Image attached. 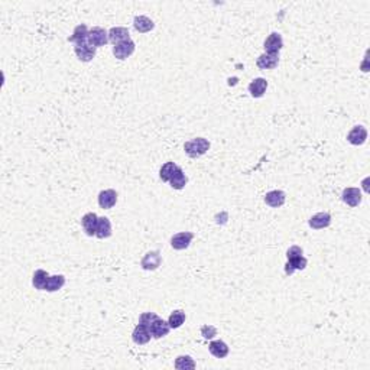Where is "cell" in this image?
<instances>
[{"mask_svg": "<svg viewBox=\"0 0 370 370\" xmlns=\"http://www.w3.org/2000/svg\"><path fill=\"white\" fill-rule=\"evenodd\" d=\"M210 149V142L204 137H195L191 139L188 142H185L184 151L185 154L191 158H198L203 157L204 154H207V151Z\"/></svg>", "mask_w": 370, "mask_h": 370, "instance_id": "obj_1", "label": "cell"}, {"mask_svg": "<svg viewBox=\"0 0 370 370\" xmlns=\"http://www.w3.org/2000/svg\"><path fill=\"white\" fill-rule=\"evenodd\" d=\"M96 47H93L90 42H88V38L84 39V41H79V42H76L74 44V53L79 56V61L82 62H90L94 56H96Z\"/></svg>", "mask_w": 370, "mask_h": 370, "instance_id": "obj_2", "label": "cell"}, {"mask_svg": "<svg viewBox=\"0 0 370 370\" xmlns=\"http://www.w3.org/2000/svg\"><path fill=\"white\" fill-rule=\"evenodd\" d=\"M88 42L96 48L105 47L108 42V32L103 27L94 26L93 29H90V32H88Z\"/></svg>", "mask_w": 370, "mask_h": 370, "instance_id": "obj_3", "label": "cell"}, {"mask_svg": "<svg viewBox=\"0 0 370 370\" xmlns=\"http://www.w3.org/2000/svg\"><path fill=\"white\" fill-rule=\"evenodd\" d=\"M282 47H284V39H282L281 33H276V32L270 33L266 38L264 45V53H273V55H279V51L282 50Z\"/></svg>", "mask_w": 370, "mask_h": 370, "instance_id": "obj_4", "label": "cell"}, {"mask_svg": "<svg viewBox=\"0 0 370 370\" xmlns=\"http://www.w3.org/2000/svg\"><path fill=\"white\" fill-rule=\"evenodd\" d=\"M342 200L348 207H357L362 203V191L359 188H354V186L345 188L343 191Z\"/></svg>", "mask_w": 370, "mask_h": 370, "instance_id": "obj_5", "label": "cell"}, {"mask_svg": "<svg viewBox=\"0 0 370 370\" xmlns=\"http://www.w3.org/2000/svg\"><path fill=\"white\" fill-rule=\"evenodd\" d=\"M285 200H287V195L284 191L281 189H273V191H269L266 195H264V203L272 207V209H278V207H282L285 204Z\"/></svg>", "mask_w": 370, "mask_h": 370, "instance_id": "obj_6", "label": "cell"}, {"mask_svg": "<svg viewBox=\"0 0 370 370\" xmlns=\"http://www.w3.org/2000/svg\"><path fill=\"white\" fill-rule=\"evenodd\" d=\"M133 53H134V42H133L132 39L123 41V42L114 45V48H113V53H114V56L117 59H126Z\"/></svg>", "mask_w": 370, "mask_h": 370, "instance_id": "obj_7", "label": "cell"}, {"mask_svg": "<svg viewBox=\"0 0 370 370\" xmlns=\"http://www.w3.org/2000/svg\"><path fill=\"white\" fill-rule=\"evenodd\" d=\"M97 221L99 217L96 212H87L81 218V226L85 232L87 236H96V229H97Z\"/></svg>", "mask_w": 370, "mask_h": 370, "instance_id": "obj_8", "label": "cell"}, {"mask_svg": "<svg viewBox=\"0 0 370 370\" xmlns=\"http://www.w3.org/2000/svg\"><path fill=\"white\" fill-rule=\"evenodd\" d=\"M171 327H169V322L163 321L162 318H157L151 325H149V331H151V336L154 339H162L165 337L168 333H169Z\"/></svg>", "mask_w": 370, "mask_h": 370, "instance_id": "obj_9", "label": "cell"}, {"mask_svg": "<svg viewBox=\"0 0 370 370\" xmlns=\"http://www.w3.org/2000/svg\"><path fill=\"white\" fill-rule=\"evenodd\" d=\"M194 238V233L191 232H183V233H177L171 238V246L175 250H184L189 246L191 240Z\"/></svg>", "mask_w": 370, "mask_h": 370, "instance_id": "obj_10", "label": "cell"}, {"mask_svg": "<svg viewBox=\"0 0 370 370\" xmlns=\"http://www.w3.org/2000/svg\"><path fill=\"white\" fill-rule=\"evenodd\" d=\"M160 262H162V258H160V253L158 250H154V252H149L143 256L142 262H140V266L145 269V270H155L160 266Z\"/></svg>", "mask_w": 370, "mask_h": 370, "instance_id": "obj_11", "label": "cell"}, {"mask_svg": "<svg viewBox=\"0 0 370 370\" xmlns=\"http://www.w3.org/2000/svg\"><path fill=\"white\" fill-rule=\"evenodd\" d=\"M368 139V131L366 128L363 126H354L348 134H347V140L354 145V146H359V145H363Z\"/></svg>", "mask_w": 370, "mask_h": 370, "instance_id": "obj_12", "label": "cell"}, {"mask_svg": "<svg viewBox=\"0 0 370 370\" xmlns=\"http://www.w3.org/2000/svg\"><path fill=\"white\" fill-rule=\"evenodd\" d=\"M117 201V192L114 189H105L99 194V206L103 210L113 209Z\"/></svg>", "mask_w": 370, "mask_h": 370, "instance_id": "obj_13", "label": "cell"}, {"mask_svg": "<svg viewBox=\"0 0 370 370\" xmlns=\"http://www.w3.org/2000/svg\"><path fill=\"white\" fill-rule=\"evenodd\" d=\"M279 62V55H273V53H262L259 55V58L256 59V65L261 70H273L276 68Z\"/></svg>", "mask_w": 370, "mask_h": 370, "instance_id": "obj_14", "label": "cell"}, {"mask_svg": "<svg viewBox=\"0 0 370 370\" xmlns=\"http://www.w3.org/2000/svg\"><path fill=\"white\" fill-rule=\"evenodd\" d=\"M128 39H131V35H129L128 27L116 26L111 27V29L108 30V41H110L111 44H114V45H117V44H120V42H123V41H128Z\"/></svg>", "mask_w": 370, "mask_h": 370, "instance_id": "obj_15", "label": "cell"}, {"mask_svg": "<svg viewBox=\"0 0 370 370\" xmlns=\"http://www.w3.org/2000/svg\"><path fill=\"white\" fill-rule=\"evenodd\" d=\"M310 227H313L314 230H321L330 226L331 223V215L328 212H317L316 215H313L310 218Z\"/></svg>", "mask_w": 370, "mask_h": 370, "instance_id": "obj_16", "label": "cell"}, {"mask_svg": "<svg viewBox=\"0 0 370 370\" xmlns=\"http://www.w3.org/2000/svg\"><path fill=\"white\" fill-rule=\"evenodd\" d=\"M151 337H152V336H151V331H149V328H148L146 325L139 324V325H136V328L133 330V342L136 344H139V345L149 343V342H151Z\"/></svg>", "mask_w": 370, "mask_h": 370, "instance_id": "obj_17", "label": "cell"}, {"mask_svg": "<svg viewBox=\"0 0 370 370\" xmlns=\"http://www.w3.org/2000/svg\"><path fill=\"white\" fill-rule=\"evenodd\" d=\"M266 88H267V81L264 79H255L250 84H249V91L250 94L255 97V99H259L262 97L264 93H266Z\"/></svg>", "mask_w": 370, "mask_h": 370, "instance_id": "obj_18", "label": "cell"}, {"mask_svg": "<svg viewBox=\"0 0 370 370\" xmlns=\"http://www.w3.org/2000/svg\"><path fill=\"white\" fill-rule=\"evenodd\" d=\"M111 236V223L107 217H99L97 229H96V238H107Z\"/></svg>", "mask_w": 370, "mask_h": 370, "instance_id": "obj_19", "label": "cell"}, {"mask_svg": "<svg viewBox=\"0 0 370 370\" xmlns=\"http://www.w3.org/2000/svg\"><path fill=\"white\" fill-rule=\"evenodd\" d=\"M133 26L139 33H146V32H151L155 27V24L146 16H136L134 21H133Z\"/></svg>", "mask_w": 370, "mask_h": 370, "instance_id": "obj_20", "label": "cell"}, {"mask_svg": "<svg viewBox=\"0 0 370 370\" xmlns=\"http://www.w3.org/2000/svg\"><path fill=\"white\" fill-rule=\"evenodd\" d=\"M209 350H210L212 356L217 357V359H224L229 354V345L224 342H221V340L211 342L210 345H209Z\"/></svg>", "mask_w": 370, "mask_h": 370, "instance_id": "obj_21", "label": "cell"}, {"mask_svg": "<svg viewBox=\"0 0 370 370\" xmlns=\"http://www.w3.org/2000/svg\"><path fill=\"white\" fill-rule=\"evenodd\" d=\"M64 285H65V276H62V275H53V276H50V278H48V281H47V285H45V290H44V291H48V292L59 291Z\"/></svg>", "mask_w": 370, "mask_h": 370, "instance_id": "obj_22", "label": "cell"}, {"mask_svg": "<svg viewBox=\"0 0 370 370\" xmlns=\"http://www.w3.org/2000/svg\"><path fill=\"white\" fill-rule=\"evenodd\" d=\"M48 278H50L48 272H45L44 269H38V270H35V273H33L32 284H33V287H35L36 290L44 291V290H45V285H47Z\"/></svg>", "mask_w": 370, "mask_h": 370, "instance_id": "obj_23", "label": "cell"}, {"mask_svg": "<svg viewBox=\"0 0 370 370\" xmlns=\"http://www.w3.org/2000/svg\"><path fill=\"white\" fill-rule=\"evenodd\" d=\"M307 264H308V261L304 256L296 258V259H291V261H288V264H285V273L292 275L295 270H302V269L307 267Z\"/></svg>", "mask_w": 370, "mask_h": 370, "instance_id": "obj_24", "label": "cell"}, {"mask_svg": "<svg viewBox=\"0 0 370 370\" xmlns=\"http://www.w3.org/2000/svg\"><path fill=\"white\" fill-rule=\"evenodd\" d=\"M186 181H188V178H186V175L184 174L183 168L178 166V169L175 171V174L169 180V184H171V186L174 189H183L185 185H186Z\"/></svg>", "mask_w": 370, "mask_h": 370, "instance_id": "obj_25", "label": "cell"}, {"mask_svg": "<svg viewBox=\"0 0 370 370\" xmlns=\"http://www.w3.org/2000/svg\"><path fill=\"white\" fill-rule=\"evenodd\" d=\"M178 169V165H175L174 162H166L162 165L160 168V172H159V177L162 181L165 183H169V180L172 178V175L175 174V171Z\"/></svg>", "mask_w": 370, "mask_h": 370, "instance_id": "obj_26", "label": "cell"}, {"mask_svg": "<svg viewBox=\"0 0 370 370\" xmlns=\"http://www.w3.org/2000/svg\"><path fill=\"white\" fill-rule=\"evenodd\" d=\"M88 27L87 25H84V24H81L79 26L74 27V32H73V35L68 38V41L70 42H73V44H76V42H79V41H84V39H87L88 38Z\"/></svg>", "mask_w": 370, "mask_h": 370, "instance_id": "obj_27", "label": "cell"}, {"mask_svg": "<svg viewBox=\"0 0 370 370\" xmlns=\"http://www.w3.org/2000/svg\"><path fill=\"white\" fill-rule=\"evenodd\" d=\"M168 322H169L171 328H180L185 322V313L183 310H177V311L171 313Z\"/></svg>", "mask_w": 370, "mask_h": 370, "instance_id": "obj_28", "label": "cell"}, {"mask_svg": "<svg viewBox=\"0 0 370 370\" xmlns=\"http://www.w3.org/2000/svg\"><path fill=\"white\" fill-rule=\"evenodd\" d=\"M175 369H195V362H194L189 356H180V357H177V360H175Z\"/></svg>", "mask_w": 370, "mask_h": 370, "instance_id": "obj_29", "label": "cell"}, {"mask_svg": "<svg viewBox=\"0 0 370 370\" xmlns=\"http://www.w3.org/2000/svg\"><path fill=\"white\" fill-rule=\"evenodd\" d=\"M157 318H158V316H157L155 313H143V314L139 317V324L146 325V327L149 328V325H151Z\"/></svg>", "mask_w": 370, "mask_h": 370, "instance_id": "obj_30", "label": "cell"}, {"mask_svg": "<svg viewBox=\"0 0 370 370\" xmlns=\"http://www.w3.org/2000/svg\"><path fill=\"white\" fill-rule=\"evenodd\" d=\"M201 336L206 340H211L212 337L217 336V328L214 325H203L201 327Z\"/></svg>", "mask_w": 370, "mask_h": 370, "instance_id": "obj_31", "label": "cell"}, {"mask_svg": "<svg viewBox=\"0 0 370 370\" xmlns=\"http://www.w3.org/2000/svg\"><path fill=\"white\" fill-rule=\"evenodd\" d=\"M302 256V249L299 246H291L287 252V258L288 261L291 259H296V258H301Z\"/></svg>", "mask_w": 370, "mask_h": 370, "instance_id": "obj_32", "label": "cell"}]
</instances>
